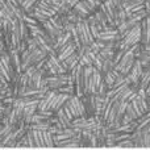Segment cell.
<instances>
[{
	"label": "cell",
	"instance_id": "obj_1",
	"mask_svg": "<svg viewBox=\"0 0 150 150\" xmlns=\"http://www.w3.org/2000/svg\"><path fill=\"white\" fill-rule=\"evenodd\" d=\"M75 30L78 34V40H79L80 46H90L95 40H93L92 34H91L90 26H88L87 20H80L75 24Z\"/></svg>",
	"mask_w": 150,
	"mask_h": 150
},
{
	"label": "cell",
	"instance_id": "obj_2",
	"mask_svg": "<svg viewBox=\"0 0 150 150\" xmlns=\"http://www.w3.org/2000/svg\"><path fill=\"white\" fill-rule=\"evenodd\" d=\"M142 73H144L142 62H141V61L137 58V59L134 61V65H133L132 69L129 70V73L125 75V76H127L128 83H129V84H132V86H134V87H137L138 80H140V78H141V75H142Z\"/></svg>",
	"mask_w": 150,
	"mask_h": 150
},
{
	"label": "cell",
	"instance_id": "obj_3",
	"mask_svg": "<svg viewBox=\"0 0 150 150\" xmlns=\"http://www.w3.org/2000/svg\"><path fill=\"white\" fill-rule=\"evenodd\" d=\"M140 42L142 47L150 46V15L140 21Z\"/></svg>",
	"mask_w": 150,
	"mask_h": 150
},
{
	"label": "cell",
	"instance_id": "obj_4",
	"mask_svg": "<svg viewBox=\"0 0 150 150\" xmlns=\"http://www.w3.org/2000/svg\"><path fill=\"white\" fill-rule=\"evenodd\" d=\"M70 96L73 95H69V93H62V92H58L57 90H55V93L54 96H53L52 101H50L49 104V108H47V111L53 112V113H55V112L58 111V109H61L63 107V104L66 103V100H67Z\"/></svg>",
	"mask_w": 150,
	"mask_h": 150
},
{
	"label": "cell",
	"instance_id": "obj_5",
	"mask_svg": "<svg viewBox=\"0 0 150 150\" xmlns=\"http://www.w3.org/2000/svg\"><path fill=\"white\" fill-rule=\"evenodd\" d=\"M71 12H73L74 15H76L78 17H80L82 20H86V18H87L90 15H92V13L90 12V9L87 8V5L84 4V1H83V0L78 1L76 4L71 8Z\"/></svg>",
	"mask_w": 150,
	"mask_h": 150
},
{
	"label": "cell",
	"instance_id": "obj_6",
	"mask_svg": "<svg viewBox=\"0 0 150 150\" xmlns=\"http://www.w3.org/2000/svg\"><path fill=\"white\" fill-rule=\"evenodd\" d=\"M8 55H9V61L12 65L15 73L20 74L21 73V58H20V52L17 49H9L8 50Z\"/></svg>",
	"mask_w": 150,
	"mask_h": 150
},
{
	"label": "cell",
	"instance_id": "obj_7",
	"mask_svg": "<svg viewBox=\"0 0 150 150\" xmlns=\"http://www.w3.org/2000/svg\"><path fill=\"white\" fill-rule=\"evenodd\" d=\"M61 63H62V66H63V69L66 70V73H70L71 70L75 67V66L79 63V57H78V54H76V52L73 53L71 55H69L67 58H65L63 61H61Z\"/></svg>",
	"mask_w": 150,
	"mask_h": 150
},
{
	"label": "cell",
	"instance_id": "obj_8",
	"mask_svg": "<svg viewBox=\"0 0 150 150\" xmlns=\"http://www.w3.org/2000/svg\"><path fill=\"white\" fill-rule=\"evenodd\" d=\"M33 38H34V41H36V44H37V47H40L41 50H44L45 53H47V54H49V53L54 52V50H53V47L50 46V45L47 44L46 41H45V38L41 36V34H38V36H34Z\"/></svg>",
	"mask_w": 150,
	"mask_h": 150
},
{
	"label": "cell",
	"instance_id": "obj_9",
	"mask_svg": "<svg viewBox=\"0 0 150 150\" xmlns=\"http://www.w3.org/2000/svg\"><path fill=\"white\" fill-rule=\"evenodd\" d=\"M55 116H57L58 121H59L61 127L62 128H71V121L67 119V116H66V113L63 112V109H58L57 112H55Z\"/></svg>",
	"mask_w": 150,
	"mask_h": 150
},
{
	"label": "cell",
	"instance_id": "obj_10",
	"mask_svg": "<svg viewBox=\"0 0 150 150\" xmlns=\"http://www.w3.org/2000/svg\"><path fill=\"white\" fill-rule=\"evenodd\" d=\"M42 141H44V148H54V140H53V133L47 130H42Z\"/></svg>",
	"mask_w": 150,
	"mask_h": 150
},
{
	"label": "cell",
	"instance_id": "obj_11",
	"mask_svg": "<svg viewBox=\"0 0 150 150\" xmlns=\"http://www.w3.org/2000/svg\"><path fill=\"white\" fill-rule=\"evenodd\" d=\"M29 129H30V128H29ZM30 132H32V137H33L34 148H44V141H42V130L30 129Z\"/></svg>",
	"mask_w": 150,
	"mask_h": 150
},
{
	"label": "cell",
	"instance_id": "obj_12",
	"mask_svg": "<svg viewBox=\"0 0 150 150\" xmlns=\"http://www.w3.org/2000/svg\"><path fill=\"white\" fill-rule=\"evenodd\" d=\"M117 73H119V71H116L115 69H112V70H109L108 73H105V74L103 75V78H104V80H105V83H107V86H108V88L111 87L112 84H113L115 79H116V76H117Z\"/></svg>",
	"mask_w": 150,
	"mask_h": 150
},
{
	"label": "cell",
	"instance_id": "obj_13",
	"mask_svg": "<svg viewBox=\"0 0 150 150\" xmlns=\"http://www.w3.org/2000/svg\"><path fill=\"white\" fill-rule=\"evenodd\" d=\"M107 91H108V86H107L105 80H104V78L100 80V83H99V86L96 87V91L95 93L99 96H105L107 95Z\"/></svg>",
	"mask_w": 150,
	"mask_h": 150
},
{
	"label": "cell",
	"instance_id": "obj_14",
	"mask_svg": "<svg viewBox=\"0 0 150 150\" xmlns=\"http://www.w3.org/2000/svg\"><path fill=\"white\" fill-rule=\"evenodd\" d=\"M83 1H84V4L87 5V8L90 9L91 13L95 12V11L98 9V8L100 7V4H101L100 0H83Z\"/></svg>",
	"mask_w": 150,
	"mask_h": 150
},
{
	"label": "cell",
	"instance_id": "obj_15",
	"mask_svg": "<svg viewBox=\"0 0 150 150\" xmlns=\"http://www.w3.org/2000/svg\"><path fill=\"white\" fill-rule=\"evenodd\" d=\"M115 67V63L112 59H103V65H101V70H100V74L104 75L105 73H108L109 70Z\"/></svg>",
	"mask_w": 150,
	"mask_h": 150
},
{
	"label": "cell",
	"instance_id": "obj_16",
	"mask_svg": "<svg viewBox=\"0 0 150 150\" xmlns=\"http://www.w3.org/2000/svg\"><path fill=\"white\" fill-rule=\"evenodd\" d=\"M115 146L116 148H134V142H133L132 138H125V140L116 142Z\"/></svg>",
	"mask_w": 150,
	"mask_h": 150
},
{
	"label": "cell",
	"instance_id": "obj_17",
	"mask_svg": "<svg viewBox=\"0 0 150 150\" xmlns=\"http://www.w3.org/2000/svg\"><path fill=\"white\" fill-rule=\"evenodd\" d=\"M58 92H62V93H69V95H75V88L73 84H65L62 87L57 88Z\"/></svg>",
	"mask_w": 150,
	"mask_h": 150
},
{
	"label": "cell",
	"instance_id": "obj_18",
	"mask_svg": "<svg viewBox=\"0 0 150 150\" xmlns=\"http://www.w3.org/2000/svg\"><path fill=\"white\" fill-rule=\"evenodd\" d=\"M125 115H127L130 120H133V121H136V120L138 119L137 115H136V112H134V109L132 108V105H130L129 103H127V107H125Z\"/></svg>",
	"mask_w": 150,
	"mask_h": 150
},
{
	"label": "cell",
	"instance_id": "obj_19",
	"mask_svg": "<svg viewBox=\"0 0 150 150\" xmlns=\"http://www.w3.org/2000/svg\"><path fill=\"white\" fill-rule=\"evenodd\" d=\"M5 52H8V50L5 49V46H1V47H0V55H3Z\"/></svg>",
	"mask_w": 150,
	"mask_h": 150
},
{
	"label": "cell",
	"instance_id": "obj_20",
	"mask_svg": "<svg viewBox=\"0 0 150 150\" xmlns=\"http://www.w3.org/2000/svg\"><path fill=\"white\" fill-rule=\"evenodd\" d=\"M146 104H148V108H149V111H150V98H149V96L146 98Z\"/></svg>",
	"mask_w": 150,
	"mask_h": 150
},
{
	"label": "cell",
	"instance_id": "obj_21",
	"mask_svg": "<svg viewBox=\"0 0 150 150\" xmlns=\"http://www.w3.org/2000/svg\"><path fill=\"white\" fill-rule=\"evenodd\" d=\"M146 95H148L149 98H150V88H148V90H146Z\"/></svg>",
	"mask_w": 150,
	"mask_h": 150
},
{
	"label": "cell",
	"instance_id": "obj_22",
	"mask_svg": "<svg viewBox=\"0 0 150 150\" xmlns=\"http://www.w3.org/2000/svg\"><path fill=\"white\" fill-rule=\"evenodd\" d=\"M100 1H104V0H100Z\"/></svg>",
	"mask_w": 150,
	"mask_h": 150
}]
</instances>
